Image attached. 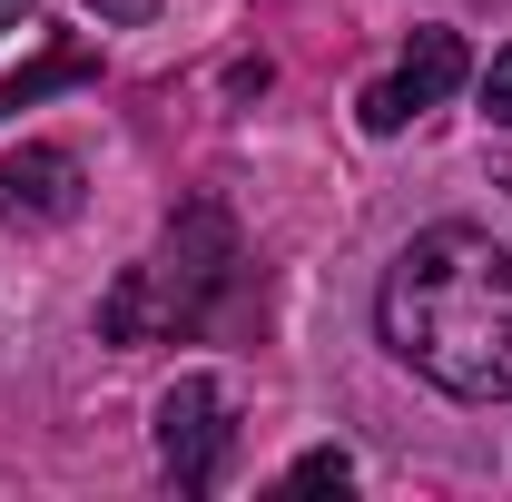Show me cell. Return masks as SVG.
Segmentation results:
<instances>
[{"instance_id":"obj_1","label":"cell","mask_w":512,"mask_h":502,"mask_svg":"<svg viewBox=\"0 0 512 502\" xmlns=\"http://www.w3.org/2000/svg\"><path fill=\"white\" fill-rule=\"evenodd\" d=\"M384 345L453 404L512 394V256L483 227H424L414 247L384 266L375 296Z\"/></svg>"},{"instance_id":"obj_2","label":"cell","mask_w":512,"mask_h":502,"mask_svg":"<svg viewBox=\"0 0 512 502\" xmlns=\"http://www.w3.org/2000/svg\"><path fill=\"white\" fill-rule=\"evenodd\" d=\"M237 286V227H227V207H178V227H168V247L148 256V266H128L119 286L99 296V335L109 345H168V335H197L217 296Z\"/></svg>"},{"instance_id":"obj_3","label":"cell","mask_w":512,"mask_h":502,"mask_svg":"<svg viewBox=\"0 0 512 502\" xmlns=\"http://www.w3.org/2000/svg\"><path fill=\"white\" fill-rule=\"evenodd\" d=\"M158 463H168L178 493H207L227 473V394L207 375H178L158 394Z\"/></svg>"},{"instance_id":"obj_4","label":"cell","mask_w":512,"mask_h":502,"mask_svg":"<svg viewBox=\"0 0 512 502\" xmlns=\"http://www.w3.org/2000/svg\"><path fill=\"white\" fill-rule=\"evenodd\" d=\"M0 217H10V227H60V217H79V158H69V148H20V158H0Z\"/></svg>"},{"instance_id":"obj_5","label":"cell","mask_w":512,"mask_h":502,"mask_svg":"<svg viewBox=\"0 0 512 502\" xmlns=\"http://www.w3.org/2000/svg\"><path fill=\"white\" fill-rule=\"evenodd\" d=\"M463 40H453V30H414V50H404V69H394V79H404V99H414V109H434V99H453V89H463Z\"/></svg>"},{"instance_id":"obj_6","label":"cell","mask_w":512,"mask_h":502,"mask_svg":"<svg viewBox=\"0 0 512 502\" xmlns=\"http://www.w3.org/2000/svg\"><path fill=\"white\" fill-rule=\"evenodd\" d=\"M89 50H79V40H69V50H50V60H30L20 69V79H10V89H0V119H10V109H30V99H40V89H60V79H89Z\"/></svg>"},{"instance_id":"obj_7","label":"cell","mask_w":512,"mask_h":502,"mask_svg":"<svg viewBox=\"0 0 512 502\" xmlns=\"http://www.w3.org/2000/svg\"><path fill=\"white\" fill-rule=\"evenodd\" d=\"M355 119L375 128V138H394V128L414 119V99H404V79H375V89H365V99H355Z\"/></svg>"},{"instance_id":"obj_8","label":"cell","mask_w":512,"mask_h":502,"mask_svg":"<svg viewBox=\"0 0 512 502\" xmlns=\"http://www.w3.org/2000/svg\"><path fill=\"white\" fill-rule=\"evenodd\" d=\"M286 483H296V493H345V483H355V463L325 443V453H296V473H286Z\"/></svg>"},{"instance_id":"obj_9","label":"cell","mask_w":512,"mask_h":502,"mask_svg":"<svg viewBox=\"0 0 512 502\" xmlns=\"http://www.w3.org/2000/svg\"><path fill=\"white\" fill-rule=\"evenodd\" d=\"M483 109L512 128V50H493V69H483Z\"/></svg>"},{"instance_id":"obj_10","label":"cell","mask_w":512,"mask_h":502,"mask_svg":"<svg viewBox=\"0 0 512 502\" xmlns=\"http://www.w3.org/2000/svg\"><path fill=\"white\" fill-rule=\"evenodd\" d=\"M89 10H99L109 30H148V20H158V0H89Z\"/></svg>"},{"instance_id":"obj_11","label":"cell","mask_w":512,"mask_h":502,"mask_svg":"<svg viewBox=\"0 0 512 502\" xmlns=\"http://www.w3.org/2000/svg\"><path fill=\"white\" fill-rule=\"evenodd\" d=\"M30 10H40V0H0V30H20V20H30Z\"/></svg>"}]
</instances>
